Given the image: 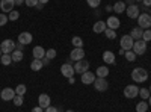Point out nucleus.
<instances>
[{
  "instance_id": "b1692460",
  "label": "nucleus",
  "mask_w": 151,
  "mask_h": 112,
  "mask_svg": "<svg viewBox=\"0 0 151 112\" xmlns=\"http://www.w3.org/2000/svg\"><path fill=\"white\" fill-rule=\"evenodd\" d=\"M42 67H44V64H42L41 59H33V61L30 62V68H32L33 71H40Z\"/></svg>"
},
{
  "instance_id": "1a4fd4ad",
  "label": "nucleus",
  "mask_w": 151,
  "mask_h": 112,
  "mask_svg": "<svg viewBox=\"0 0 151 112\" xmlns=\"http://www.w3.org/2000/svg\"><path fill=\"white\" fill-rule=\"evenodd\" d=\"M14 6H15V0H0V9H2V12L5 14V12H9L14 11Z\"/></svg>"
},
{
  "instance_id": "5701e85b",
  "label": "nucleus",
  "mask_w": 151,
  "mask_h": 112,
  "mask_svg": "<svg viewBox=\"0 0 151 112\" xmlns=\"http://www.w3.org/2000/svg\"><path fill=\"white\" fill-rule=\"evenodd\" d=\"M125 9H127V5H125V2H121V0L113 5V11H115L116 14H122Z\"/></svg>"
},
{
  "instance_id": "f704fd0d",
  "label": "nucleus",
  "mask_w": 151,
  "mask_h": 112,
  "mask_svg": "<svg viewBox=\"0 0 151 112\" xmlns=\"http://www.w3.org/2000/svg\"><path fill=\"white\" fill-rule=\"evenodd\" d=\"M142 40H144L145 43L151 41V29H145V30H144V35H142Z\"/></svg>"
},
{
  "instance_id": "393cba45",
  "label": "nucleus",
  "mask_w": 151,
  "mask_h": 112,
  "mask_svg": "<svg viewBox=\"0 0 151 112\" xmlns=\"http://www.w3.org/2000/svg\"><path fill=\"white\" fill-rule=\"evenodd\" d=\"M11 56H12V62H20L24 58V55H23L21 50H14V52L11 53Z\"/></svg>"
},
{
  "instance_id": "f257e3e1",
  "label": "nucleus",
  "mask_w": 151,
  "mask_h": 112,
  "mask_svg": "<svg viewBox=\"0 0 151 112\" xmlns=\"http://www.w3.org/2000/svg\"><path fill=\"white\" fill-rule=\"evenodd\" d=\"M132 79L136 82V83H142L148 79V71L145 68H141V67H137L132 71Z\"/></svg>"
},
{
  "instance_id": "49530a36",
  "label": "nucleus",
  "mask_w": 151,
  "mask_h": 112,
  "mask_svg": "<svg viewBox=\"0 0 151 112\" xmlns=\"http://www.w3.org/2000/svg\"><path fill=\"white\" fill-rule=\"evenodd\" d=\"M42 6H44V5H41V3H40V2H38V5H36V6H35V8H36V9H42Z\"/></svg>"
},
{
  "instance_id": "c9c22d12",
  "label": "nucleus",
  "mask_w": 151,
  "mask_h": 112,
  "mask_svg": "<svg viewBox=\"0 0 151 112\" xmlns=\"http://www.w3.org/2000/svg\"><path fill=\"white\" fill-rule=\"evenodd\" d=\"M12 102H14L15 106H21L23 102H24V100H23V95H17V94H15V97H14V100H12Z\"/></svg>"
},
{
  "instance_id": "e433bc0d",
  "label": "nucleus",
  "mask_w": 151,
  "mask_h": 112,
  "mask_svg": "<svg viewBox=\"0 0 151 112\" xmlns=\"http://www.w3.org/2000/svg\"><path fill=\"white\" fill-rule=\"evenodd\" d=\"M9 21V18H8V15L6 14H3V12H2V14H0V27H2V26H5V24Z\"/></svg>"
},
{
  "instance_id": "8fccbe9b",
  "label": "nucleus",
  "mask_w": 151,
  "mask_h": 112,
  "mask_svg": "<svg viewBox=\"0 0 151 112\" xmlns=\"http://www.w3.org/2000/svg\"><path fill=\"white\" fill-rule=\"evenodd\" d=\"M68 83L73 85V83H74V77H68Z\"/></svg>"
},
{
  "instance_id": "5fc2aeb1",
  "label": "nucleus",
  "mask_w": 151,
  "mask_h": 112,
  "mask_svg": "<svg viewBox=\"0 0 151 112\" xmlns=\"http://www.w3.org/2000/svg\"><path fill=\"white\" fill-rule=\"evenodd\" d=\"M136 2H142V0H136Z\"/></svg>"
},
{
  "instance_id": "ddd939ff",
  "label": "nucleus",
  "mask_w": 151,
  "mask_h": 112,
  "mask_svg": "<svg viewBox=\"0 0 151 112\" xmlns=\"http://www.w3.org/2000/svg\"><path fill=\"white\" fill-rule=\"evenodd\" d=\"M70 59L71 61H82V59H85V50L83 48H73V52L70 53Z\"/></svg>"
},
{
  "instance_id": "aec40b11",
  "label": "nucleus",
  "mask_w": 151,
  "mask_h": 112,
  "mask_svg": "<svg viewBox=\"0 0 151 112\" xmlns=\"http://www.w3.org/2000/svg\"><path fill=\"white\" fill-rule=\"evenodd\" d=\"M103 61H104V64H109V65L115 64V53L110 50H106L103 53Z\"/></svg>"
},
{
  "instance_id": "9b49d317",
  "label": "nucleus",
  "mask_w": 151,
  "mask_h": 112,
  "mask_svg": "<svg viewBox=\"0 0 151 112\" xmlns=\"http://www.w3.org/2000/svg\"><path fill=\"white\" fill-rule=\"evenodd\" d=\"M125 14H127L129 18L137 20V17L141 15V12H139V8H137L136 5H130V6H127V9H125Z\"/></svg>"
},
{
  "instance_id": "f3484780",
  "label": "nucleus",
  "mask_w": 151,
  "mask_h": 112,
  "mask_svg": "<svg viewBox=\"0 0 151 112\" xmlns=\"http://www.w3.org/2000/svg\"><path fill=\"white\" fill-rule=\"evenodd\" d=\"M32 40H33V36H32V33H30V32H21V33L18 35V43H20V44H23V46L30 44V43H32Z\"/></svg>"
},
{
  "instance_id": "de8ad7c7",
  "label": "nucleus",
  "mask_w": 151,
  "mask_h": 112,
  "mask_svg": "<svg viewBox=\"0 0 151 112\" xmlns=\"http://www.w3.org/2000/svg\"><path fill=\"white\" fill-rule=\"evenodd\" d=\"M106 11H107V12H110V11H113V6H110V5H109V6H106Z\"/></svg>"
},
{
  "instance_id": "f03ea898",
  "label": "nucleus",
  "mask_w": 151,
  "mask_h": 112,
  "mask_svg": "<svg viewBox=\"0 0 151 112\" xmlns=\"http://www.w3.org/2000/svg\"><path fill=\"white\" fill-rule=\"evenodd\" d=\"M137 26L142 27L144 30L151 27V15L148 14V12H144V14H141L139 17H137Z\"/></svg>"
},
{
  "instance_id": "a18cd8bd",
  "label": "nucleus",
  "mask_w": 151,
  "mask_h": 112,
  "mask_svg": "<svg viewBox=\"0 0 151 112\" xmlns=\"http://www.w3.org/2000/svg\"><path fill=\"white\" fill-rule=\"evenodd\" d=\"M24 3V0H15V5L17 6H20V5H23Z\"/></svg>"
},
{
  "instance_id": "c03bdc74",
  "label": "nucleus",
  "mask_w": 151,
  "mask_h": 112,
  "mask_svg": "<svg viewBox=\"0 0 151 112\" xmlns=\"http://www.w3.org/2000/svg\"><path fill=\"white\" fill-rule=\"evenodd\" d=\"M41 61H42V64H44V65H48V62H50V59H48V58H45V56H44Z\"/></svg>"
},
{
  "instance_id": "603ef678",
  "label": "nucleus",
  "mask_w": 151,
  "mask_h": 112,
  "mask_svg": "<svg viewBox=\"0 0 151 112\" xmlns=\"http://www.w3.org/2000/svg\"><path fill=\"white\" fill-rule=\"evenodd\" d=\"M67 112H74V111H73V109H68V111H67Z\"/></svg>"
},
{
  "instance_id": "7c9ffc66",
  "label": "nucleus",
  "mask_w": 151,
  "mask_h": 112,
  "mask_svg": "<svg viewBox=\"0 0 151 112\" xmlns=\"http://www.w3.org/2000/svg\"><path fill=\"white\" fill-rule=\"evenodd\" d=\"M124 56H125V59H127L129 62H133V61H136V53L133 52V50H127L124 53Z\"/></svg>"
},
{
  "instance_id": "3c124183",
  "label": "nucleus",
  "mask_w": 151,
  "mask_h": 112,
  "mask_svg": "<svg viewBox=\"0 0 151 112\" xmlns=\"http://www.w3.org/2000/svg\"><path fill=\"white\" fill-rule=\"evenodd\" d=\"M148 105H150V106H151V95H150V97H148Z\"/></svg>"
},
{
  "instance_id": "72a5a7b5",
  "label": "nucleus",
  "mask_w": 151,
  "mask_h": 112,
  "mask_svg": "<svg viewBox=\"0 0 151 112\" xmlns=\"http://www.w3.org/2000/svg\"><path fill=\"white\" fill-rule=\"evenodd\" d=\"M139 95L144 98V100H148V97H150L151 94H150V91H148L147 88H141V90H139Z\"/></svg>"
},
{
  "instance_id": "2eb2a0df",
  "label": "nucleus",
  "mask_w": 151,
  "mask_h": 112,
  "mask_svg": "<svg viewBox=\"0 0 151 112\" xmlns=\"http://www.w3.org/2000/svg\"><path fill=\"white\" fill-rule=\"evenodd\" d=\"M50 105H52L50 95L48 94H40V97H38V106H41L42 109H47Z\"/></svg>"
},
{
  "instance_id": "c85d7f7f",
  "label": "nucleus",
  "mask_w": 151,
  "mask_h": 112,
  "mask_svg": "<svg viewBox=\"0 0 151 112\" xmlns=\"http://www.w3.org/2000/svg\"><path fill=\"white\" fill-rule=\"evenodd\" d=\"M26 92H27L26 85H23V83L17 85V88H15V94H17V95H23V97H24V94H26Z\"/></svg>"
},
{
  "instance_id": "0eeeda50",
  "label": "nucleus",
  "mask_w": 151,
  "mask_h": 112,
  "mask_svg": "<svg viewBox=\"0 0 151 112\" xmlns=\"http://www.w3.org/2000/svg\"><path fill=\"white\" fill-rule=\"evenodd\" d=\"M92 85H94V88H95L97 91H100V92H104V91H107V88H109V83H107V80H106L104 77H97Z\"/></svg>"
},
{
  "instance_id": "2f4dec72",
  "label": "nucleus",
  "mask_w": 151,
  "mask_h": 112,
  "mask_svg": "<svg viewBox=\"0 0 151 112\" xmlns=\"http://www.w3.org/2000/svg\"><path fill=\"white\" fill-rule=\"evenodd\" d=\"M8 18H9V21H15V20H18L20 18V12L18 11H11L9 14H8Z\"/></svg>"
},
{
  "instance_id": "37998d69",
  "label": "nucleus",
  "mask_w": 151,
  "mask_h": 112,
  "mask_svg": "<svg viewBox=\"0 0 151 112\" xmlns=\"http://www.w3.org/2000/svg\"><path fill=\"white\" fill-rule=\"evenodd\" d=\"M23 47H24V46L18 43V44H15V50H21V52H23Z\"/></svg>"
},
{
  "instance_id": "864d4df0",
  "label": "nucleus",
  "mask_w": 151,
  "mask_h": 112,
  "mask_svg": "<svg viewBox=\"0 0 151 112\" xmlns=\"http://www.w3.org/2000/svg\"><path fill=\"white\" fill-rule=\"evenodd\" d=\"M2 55H3V53H2V50H0V58H2Z\"/></svg>"
},
{
  "instance_id": "cd10ccee",
  "label": "nucleus",
  "mask_w": 151,
  "mask_h": 112,
  "mask_svg": "<svg viewBox=\"0 0 151 112\" xmlns=\"http://www.w3.org/2000/svg\"><path fill=\"white\" fill-rule=\"evenodd\" d=\"M148 106L150 105L145 100H142V102H139V103L136 105V112H147L148 111Z\"/></svg>"
},
{
  "instance_id": "c756f323",
  "label": "nucleus",
  "mask_w": 151,
  "mask_h": 112,
  "mask_svg": "<svg viewBox=\"0 0 151 112\" xmlns=\"http://www.w3.org/2000/svg\"><path fill=\"white\" fill-rule=\"evenodd\" d=\"M104 35H106V38H109V40H115L116 38V32L113 30V29H109V27H106Z\"/></svg>"
},
{
  "instance_id": "9d476101",
  "label": "nucleus",
  "mask_w": 151,
  "mask_h": 112,
  "mask_svg": "<svg viewBox=\"0 0 151 112\" xmlns=\"http://www.w3.org/2000/svg\"><path fill=\"white\" fill-rule=\"evenodd\" d=\"M0 97H2L3 102H11V100H14V97H15V90H12V88H3L2 92H0Z\"/></svg>"
},
{
  "instance_id": "39448f33",
  "label": "nucleus",
  "mask_w": 151,
  "mask_h": 112,
  "mask_svg": "<svg viewBox=\"0 0 151 112\" xmlns=\"http://www.w3.org/2000/svg\"><path fill=\"white\" fill-rule=\"evenodd\" d=\"M133 43H134V40L132 38L130 35H122V36H121V41H119L121 48H122L124 52L132 50V48H133Z\"/></svg>"
},
{
  "instance_id": "a211bd4d",
  "label": "nucleus",
  "mask_w": 151,
  "mask_h": 112,
  "mask_svg": "<svg viewBox=\"0 0 151 112\" xmlns=\"http://www.w3.org/2000/svg\"><path fill=\"white\" fill-rule=\"evenodd\" d=\"M132 38L134 40V41H137V40H142V35H144V29L142 27H133L132 30H130V33H129Z\"/></svg>"
},
{
  "instance_id": "4468645a",
  "label": "nucleus",
  "mask_w": 151,
  "mask_h": 112,
  "mask_svg": "<svg viewBox=\"0 0 151 112\" xmlns=\"http://www.w3.org/2000/svg\"><path fill=\"white\" fill-rule=\"evenodd\" d=\"M95 79H97L95 73L86 71V73H83V74H82V79H80V80H82V83H83V85H92Z\"/></svg>"
},
{
  "instance_id": "412c9836",
  "label": "nucleus",
  "mask_w": 151,
  "mask_h": 112,
  "mask_svg": "<svg viewBox=\"0 0 151 112\" xmlns=\"http://www.w3.org/2000/svg\"><path fill=\"white\" fill-rule=\"evenodd\" d=\"M32 55H33V59H42L45 56V50L41 46H36V47H33Z\"/></svg>"
},
{
  "instance_id": "20e7f679",
  "label": "nucleus",
  "mask_w": 151,
  "mask_h": 112,
  "mask_svg": "<svg viewBox=\"0 0 151 112\" xmlns=\"http://www.w3.org/2000/svg\"><path fill=\"white\" fill-rule=\"evenodd\" d=\"M147 44L148 43H145L144 40H137V41L133 43V48H132V50L136 53V56H141V55H144L147 52Z\"/></svg>"
},
{
  "instance_id": "58836bf2",
  "label": "nucleus",
  "mask_w": 151,
  "mask_h": 112,
  "mask_svg": "<svg viewBox=\"0 0 151 112\" xmlns=\"http://www.w3.org/2000/svg\"><path fill=\"white\" fill-rule=\"evenodd\" d=\"M24 3H26L29 8H35L38 5V0H24Z\"/></svg>"
},
{
  "instance_id": "f8f14e48",
  "label": "nucleus",
  "mask_w": 151,
  "mask_h": 112,
  "mask_svg": "<svg viewBox=\"0 0 151 112\" xmlns=\"http://www.w3.org/2000/svg\"><path fill=\"white\" fill-rule=\"evenodd\" d=\"M60 74L64 77H73L74 76V67L70 64H62V67H60Z\"/></svg>"
},
{
  "instance_id": "bb28decb",
  "label": "nucleus",
  "mask_w": 151,
  "mask_h": 112,
  "mask_svg": "<svg viewBox=\"0 0 151 112\" xmlns=\"http://www.w3.org/2000/svg\"><path fill=\"white\" fill-rule=\"evenodd\" d=\"M71 44H73L76 48H83V40L80 38V36H73Z\"/></svg>"
},
{
  "instance_id": "dca6fc26",
  "label": "nucleus",
  "mask_w": 151,
  "mask_h": 112,
  "mask_svg": "<svg viewBox=\"0 0 151 112\" xmlns=\"http://www.w3.org/2000/svg\"><path fill=\"white\" fill-rule=\"evenodd\" d=\"M106 26H107L109 29L116 30V29L121 26V21H119V18H118V17H113V15H110V17L106 20Z\"/></svg>"
},
{
  "instance_id": "7ed1b4c3",
  "label": "nucleus",
  "mask_w": 151,
  "mask_h": 112,
  "mask_svg": "<svg viewBox=\"0 0 151 112\" xmlns=\"http://www.w3.org/2000/svg\"><path fill=\"white\" fill-rule=\"evenodd\" d=\"M73 67H74V73H76V74H80V76H82L83 73L89 71V70H88V68H89V62H88L86 59H82V61L76 62V65H73Z\"/></svg>"
},
{
  "instance_id": "6e6d98bb",
  "label": "nucleus",
  "mask_w": 151,
  "mask_h": 112,
  "mask_svg": "<svg viewBox=\"0 0 151 112\" xmlns=\"http://www.w3.org/2000/svg\"><path fill=\"white\" fill-rule=\"evenodd\" d=\"M150 92H151V86H150Z\"/></svg>"
},
{
  "instance_id": "ea45409f",
  "label": "nucleus",
  "mask_w": 151,
  "mask_h": 112,
  "mask_svg": "<svg viewBox=\"0 0 151 112\" xmlns=\"http://www.w3.org/2000/svg\"><path fill=\"white\" fill-rule=\"evenodd\" d=\"M45 112H58V108H53L52 105H50V106L45 109Z\"/></svg>"
},
{
  "instance_id": "79ce46f5",
  "label": "nucleus",
  "mask_w": 151,
  "mask_h": 112,
  "mask_svg": "<svg viewBox=\"0 0 151 112\" xmlns=\"http://www.w3.org/2000/svg\"><path fill=\"white\" fill-rule=\"evenodd\" d=\"M142 3H144L147 8H150V6H151V0H142Z\"/></svg>"
},
{
  "instance_id": "09e8293b",
  "label": "nucleus",
  "mask_w": 151,
  "mask_h": 112,
  "mask_svg": "<svg viewBox=\"0 0 151 112\" xmlns=\"http://www.w3.org/2000/svg\"><path fill=\"white\" fill-rule=\"evenodd\" d=\"M38 2H40L41 5H45V3H48V0H38Z\"/></svg>"
},
{
  "instance_id": "a878e982",
  "label": "nucleus",
  "mask_w": 151,
  "mask_h": 112,
  "mask_svg": "<svg viewBox=\"0 0 151 112\" xmlns=\"http://www.w3.org/2000/svg\"><path fill=\"white\" fill-rule=\"evenodd\" d=\"M0 62H2V65H11L12 64V56L9 53H3L2 58H0Z\"/></svg>"
},
{
  "instance_id": "6e6552de",
  "label": "nucleus",
  "mask_w": 151,
  "mask_h": 112,
  "mask_svg": "<svg viewBox=\"0 0 151 112\" xmlns=\"http://www.w3.org/2000/svg\"><path fill=\"white\" fill-rule=\"evenodd\" d=\"M136 95H139V88L136 85H127L124 88V97L125 98H134Z\"/></svg>"
},
{
  "instance_id": "6ab92c4d",
  "label": "nucleus",
  "mask_w": 151,
  "mask_h": 112,
  "mask_svg": "<svg viewBox=\"0 0 151 112\" xmlns=\"http://www.w3.org/2000/svg\"><path fill=\"white\" fill-rule=\"evenodd\" d=\"M106 21H101V20H98L97 23H94V26H92V30L95 32V33H104V30H106Z\"/></svg>"
},
{
  "instance_id": "473e14b6",
  "label": "nucleus",
  "mask_w": 151,
  "mask_h": 112,
  "mask_svg": "<svg viewBox=\"0 0 151 112\" xmlns=\"http://www.w3.org/2000/svg\"><path fill=\"white\" fill-rule=\"evenodd\" d=\"M56 55H58V52L55 50V48H48V50H45V58H48L50 61L55 59V58H56Z\"/></svg>"
},
{
  "instance_id": "4c0bfd02",
  "label": "nucleus",
  "mask_w": 151,
  "mask_h": 112,
  "mask_svg": "<svg viewBox=\"0 0 151 112\" xmlns=\"http://www.w3.org/2000/svg\"><path fill=\"white\" fill-rule=\"evenodd\" d=\"M88 5H89L91 8H98L100 3H101V0H86Z\"/></svg>"
},
{
  "instance_id": "423d86ee",
  "label": "nucleus",
  "mask_w": 151,
  "mask_h": 112,
  "mask_svg": "<svg viewBox=\"0 0 151 112\" xmlns=\"http://www.w3.org/2000/svg\"><path fill=\"white\" fill-rule=\"evenodd\" d=\"M0 50H2V53H12L15 50V41L12 40H3L2 44H0Z\"/></svg>"
},
{
  "instance_id": "4be33fe9",
  "label": "nucleus",
  "mask_w": 151,
  "mask_h": 112,
  "mask_svg": "<svg viewBox=\"0 0 151 112\" xmlns=\"http://www.w3.org/2000/svg\"><path fill=\"white\" fill-rule=\"evenodd\" d=\"M95 76L97 77H107L109 76V68L106 67V65H101V67H98L97 70H95Z\"/></svg>"
},
{
  "instance_id": "a19ab883",
  "label": "nucleus",
  "mask_w": 151,
  "mask_h": 112,
  "mask_svg": "<svg viewBox=\"0 0 151 112\" xmlns=\"http://www.w3.org/2000/svg\"><path fill=\"white\" fill-rule=\"evenodd\" d=\"M42 111H44V109H42L41 106H35V108L32 109V112H42Z\"/></svg>"
}]
</instances>
